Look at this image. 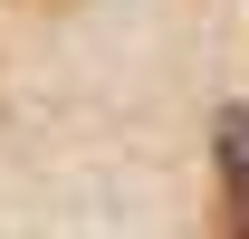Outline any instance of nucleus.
<instances>
[{
  "instance_id": "nucleus-1",
  "label": "nucleus",
  "mask_w": 249,
  "mask_h": 239,
  "mask_svg": "<svg viewBox=\"0 0 249 239\" xmlns=\"http://www.w3.org/2000/svg\"><path fill=\"white\" fill-rule=\"evenodd\" d=\"M220 182H230V239H249V105L220 115Z\"/></svg>"
}]
</instances>
